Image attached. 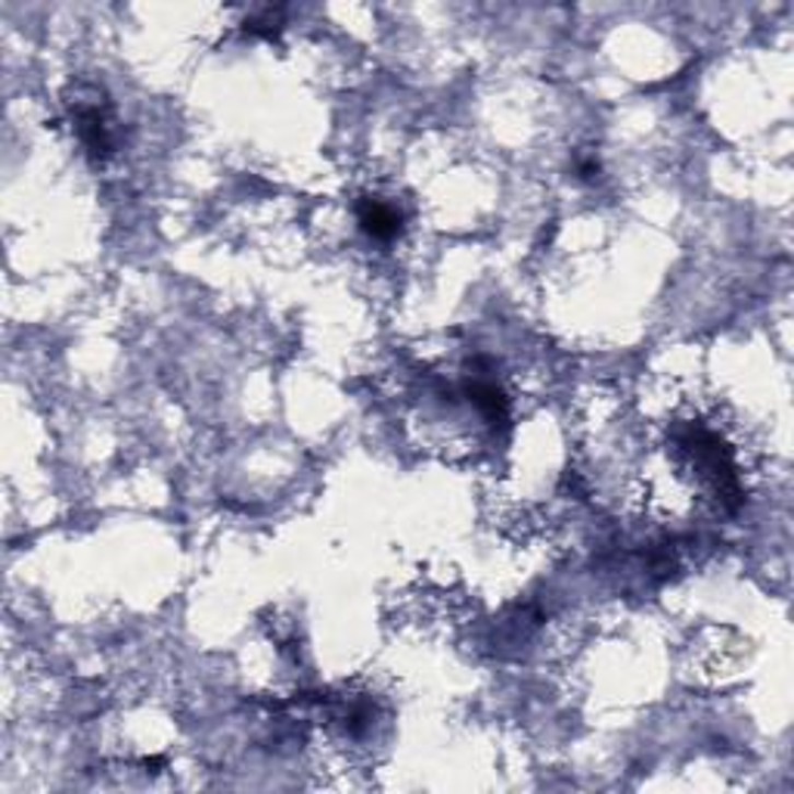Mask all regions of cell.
<instances>
[{
  "mask_svg": "<svg viewBox=\"0 0 794 794\" xmlns=\"http://www.w3.org/2000/svg\"><path fill=\"white\" fill-rule=\"evenodd\" d=\"M75 128L81 143L87 147V152L94 159H103L113 152V118L103 109V103H87V106H78L75 113Z\"/></svg>",
  "mask_w": 794,
  "mask_h": 794,
  "instance_id": "cell-1",
  "label": "cell"
},
{
  "mask_svg": "<svg viewBox=\"0 0 794 794\" xmlns=\"http://www.w3.org/2000/svg\"><path fill=\"white\" fill-rule=\"evenodd\" d=\"M358 218H360V227L366 230L373 240L378 243H388V240H395L397 233L404 230V221H400V214H397L392 206H385V202H378V199H363L358 209Z\"/></svg>",
  "mask_w": 794,
  "mask_h": 794,
  "instance_id": "cell-2",
  "label": "cell"
}]
</instances>
